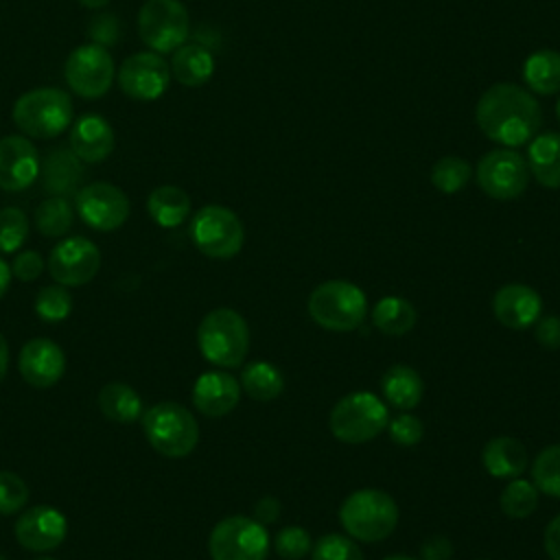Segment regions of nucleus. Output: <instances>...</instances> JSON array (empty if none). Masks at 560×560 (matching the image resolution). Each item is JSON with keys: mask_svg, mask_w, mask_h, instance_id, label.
Masks as SVG:
<instances>
[{"mask_svg": "<svg viewBox=\"0 0 560 560\" xmlns=\"http://www.w3.org/2000/svg\"><path fill=\"white\" fill-rule=\"evenodd\" d=\"M532 481L547 497L560 499V444H551L536 455Z\"/></svg>", "mask_w": 560, "mask_h": 560, "instance_id": "nucleus-35", "label": "nucleus"}, {"mask_svg": "<svg viewBox=\"0 0 560 560\" xmlns=\"http://www.w3.org/2000/svg\"><path fill=\"white\" fill-rule=\"evenodd\" d=\"M306 308L317 326L335 332H348L363 324L368 300L357 284L346 280H328L311 291Z\"/></svg>", "mask_w": 560, "mask_h": 560, "instance_id": "nucleus-5", "label": "nucleus"}, {"mask_svg": "<svg viewBox=\"0 0 560 560\" xmlns=\"http://www.w3.org/2000/svg\"><path fill=\"white\" fill-rule=\"evenodd\" d=\"M101 269V249L83 236L59 241L48 256V273L57 284H88Z\"/></svg>", "mask_w": 560, "mask_h": 560, "instance_id": "nucleus-15", "label": "nucleus"}, {"mask_svg": "<svg viewBox=\"0 0 560 560\" xmlns=\"http://www.w3.org/2000/svg\"><path fill=\"white\" fill-rule=\"evenodd\" d=\"M28 501V488L22 477L9 470H0V514L9 516L24 508Z\"/></svg>", "mask_w": 560, "mask_h": 560, "instance_id": "nucleus-40", "label": "nucleus"}, {"mask_svg": "<svg viewBox=\"0 0 560 560\" xmlns=\"http://www.w3.org/2000/svg\"><path fill=\"white\" fill-rule=\"evenodd\" d=\"M374 326L389 337H400L416 326V308L409 300L398 295L381 298L372 311Z\"/></svg>", "mask_w": 560, "mask_h": 560, "instance_id": "nucleus-30", "label": "nucleus"}, {"mask_svg": "<svg viewBox=\"0 0 560 560\" xmlns=\"http://www.w3.org/2000/svg\"><path fill=\"white\" fill-rule=\"evenodd\" d=\"M475 120L481 133L508 149L527 144L540 129L538 101L516 83H494L477 101Z\"/></svg>", "mask_w": 560, "mask_h": 560, "instance_id": "nucleus-1", "label": "nucleus"}, {"mask_svg": "<svg viewBox=\"0 0 560 560\" xmlns=\"http://www.w3.org/2000/svg\"><path fill=\"white\" fill-rule=\"evenodd\" d=\"M0 560H4V558H2V556H0Z\"/></svg>", "mask_w": 560, "mask_h": 560, "instance_id": "nucleus-54", "label": "nucleus"}, {"mask_svg": "<svg viewBox=\"0 0 560 560\" xmlns=\"http://www.w3.org/2000/svg\"><path fill=\"white\" fill-rule=\"evenodd\" d=\"M68 521L50 505H35L20 514L15 523V538L28 551H50L66 538Z\"/></svg>", "mask_w": 560, "mask_h": 560, "instance_id": "nucleus-17", "label": "nucleus"}, {"mask_svg": "<svg viewBox=\"0 0 560 560\" xmlns=\"http://www.w3.org/2000/svg\"><path fill=\"white\" fill-rule=\"evenodd\" d=\"M171 77L186 88H199L210 81L214 72V57L206 46L199 44H182L173 50L171 57Z\"/></svg>", "mask_w": 560, "mask_h": 560, "instance_id": "nucleus-23", "label": "nucleus"}, {"mask_svg": "<svg viewBox=\"0 0 560 560\" xmlns=\"http://www.w3.org/2000/svg\"><path fill=\"white\" fill-rule=\"evenodd\" d=\"M540 311L542 300L536 289L521 282L503 284L492 298L494 317L499 319V324L512 330H525L534 326L540 317Z\"/></svg>", "mask_w": 560, "mask_h": 560, "instance_id": "nucleus-19", "label": "nucleus"}, {"mask_svg": "<svg viewBox=\"0 0 560 560\" xmlns=\"http://www.w3.org/2000/svg\"><path fill=\"white\" fill-rule=\"evenodd\" d=\"M499 505L508 518H527L538 505V488L527 479L514 477L503 488Z\"/></svg>", "mask_w": 560, "mask_h": 560, "instance_id": "nucleus-33", "label": "nucleus"}, {"mask_svg": "<svg viewBox=\"0 0 560 560\" xmlns=\"http://www.w3.org/2000/svg\"><path fill=\"white\" fill-rule=\"evenodd\" d=\"M88 35L94 44L98 46H114L118 42L120 35V24L116 20V15L105 13V15H94L88 24Z\"/></svg>", "mask_w": 560, "mask_h": 560, "instance_id": "nucleus-42", "label": "nucleus"}, {"mask_svg": "<svg viewBox=\"0 0 560 560\" xmlns=\"http://www.w3.org/2000/svg\"><path fill=\"white\" fill-rule=\"evenodd\" d=\"M389 413L385 402L372 392H352L335 402L328 424L337 440L363 444L385 431Z\"/></svg>", "mask_w": 560, "mask_h": 560, "instance_id": "nucleus-7", "label": "nucleus"}, {"mask_svg": "<svg viewBox=\"0 0 560 560\" xmlns=\"http://www.w3.org/2000/svg\"><path fill=\"white\" fill-rule=\"evenodd\" d=\"M44 271V260L37 252L33 249H26V252H20L11 265V273L22 280V282H31V280H37L39 273Z\"/></svg>", "mask_w": 560, "mask_h": 560, "instance_id": "nucleus-43", "label": "nucleus"}, {"mask_svg": "<svg viewBox=\"0 0 560 560\" xmlns=\"http://www.w3.org/2000/svg\"><path fill=\"white\" fill-rule=\"evenodd\" d=\"M98 407L105 418L114 422H136L144 411H142V400L136 394L133 387L125 383H107L98 392Z\"/></svg>", "mask_w": 560, "mask_h": 560, "instance_id": "nucleus-29", "label": "nucleus"}, {"mask_svg": "<svg viewBox=\"0 0 560 560\" xmlns=\"http://www.w3.org/2000/svg\"><path fill=\"white\" fill-rule=\"evenodd\" d=\"M142 429L149 444L164 457H186L199 442L195 416L177 402H158L142 413Z\"/></svg>", "mask_w": 560, "mask_h": 560, "instance_id": "nucleus-6", "label": "nucleus"}, {"mask_svg": "<svg viewBox=\"0 0 560 560\" xmlns=\"http://www.w3.org/2000/svg\"><path fill=\"white\" fill-rule=\"evenodd\" d=\"M383 560H418V558H411V556H389V558H383Z\"/></svg>", "mask_w": 560, "mask_h": 560, "instance_id": "nucleus-51", "label": "nucleus"}, {"mask_svg": "<svg viewBox=\"0 0 560 560\" xmlns=\"http://www.w3.org/2000/svg\"><path fill=\"white\" fill-rule=\"evenodd\" d=\"M273 549L282 560H302L311 553V536L300 525H287L273 536Z\"/></svg>", "mask_w": 560, "mask_h": 560, "instance_id": "nucleus-39", "label": "nucleus"}, {"mask_svg": "<svg viewBox=\"0 0 560 560\" xmlns=\"http://www.w3.org/2000/svg\"><path fill=\"white\" fill-rule=\"evenodd\" d=\"M37 560H55V558H37Z\"/></svg>", "mask_w": 560, "mask_h": 560, "instance_id": "nucleus-53", "label": "nucleus"}, {"mask_svg": "<svg viewBox=\"0 0 560 560\" xmlns=\"http://www.w3.org/2000/svg\"><path fill=\"white\" fill-rule=\"evenodd\" d=\"M116 79L129 98L155 101L168 90L171 68L160 52L144 50L129 55L118 68Z\"/></svg>", "mask_w": 560, "mask_h": 560, "instance_id": "nucleus-14", "label": "nucleus"}, {"mask_svg": "<svg viewBox=\"0 0 560 560\" xmlns=\"http://www.w3.org/2000/svg\"><path fill=\"white\" fill-rule=\"evenodd\" d=\"M74 208L83 223L98 232L118 230L129 217L127 195L109 182H92L77 190Z\"/></svg>", "mask_w": 560, "mask_h": 560, "instance_id": "nucleus-13", "label": "nucleus"}, {"mask_svg": "<svg viewBox=\"0 0 560 560\" xmlns=\"http://www.w3.org/2000/svg\"><path fill=\"white\" fill-rule=\"evenodd\" d=\"M147 210H149V217L158 225L175 228L188 219L190 197L179 186L164 184V186H158L151 190V195L147 199Z\"/></svg>", "mask_w": 560, "mask_h": 560, "instance_id": "nucleus-27", "label": "nucleus"}, {"mask_svg": "<svg viewBox=\"0 0 560 560\" xmlns=\"http://www.w3.org/2000/svg\"><path fill=\"white\" fill-rule=\"evenodd\" d=\"M190 236L201 254L225 260L241 252L245 230L236 212L225 206L210 203L195 212L190 223Z\"/></svg>", "mask_w": 560, "mask_h": 560, "instance_id": "nucleus-9", "label": "nucleus"}, {"mask_svg": "<svg viewBox=\"0 0 560 560\" xmlns=\"http://www.w3.org/2000/svg\"><path fill=\"white\" fill-rule=\"evenodd\" d=\"M28 236V219L20 208L7 206L0 210V252H18Z\"/></svg>", "mask_w": 560, "mask_h": 560, "instance_id": "nucleus-37", "label": "nucleus"}, {"mask_svg": "<svg viewBox=\"0 0 560 560\" xmlns=\"http://www.w3.org/2000/svg\"><path fill=\"white\" fill-rule=\"evenodd\" d=\"M197 343L210 363L219 368H236L245 361L249 350L247 322L234 308H214L201 319Z\"/></svg>", "mask_w": 560, "mask_h": 560, "instance_id": "nucleus-4", "label": "nucleus"}, {"mask_svg": "<svg viewBox=\"0 0 560 560\" xmlns=\"http://www.w3.org/2000/svg\"><path fill=\"white\" fill-rule=\"evenodd\" d=\"M422 560H451L453 545L446 536H431L422 542Z\"/></svg>", "mask_w": 560, "mask_h": 560, "instance_id": "nucleus-45", "label": "nucleus"}, {"mask_svg": "<svg viewBox=\"0 0 560 560\" xmlns=\"http://www.w3.org/2000/svg\"><path fill=\"white\" fill-rule=\"evenodd\" d=\"M241 398V383L228 372H203L192 385V405L210 418L228 416Z\"/></svg>", "mask_w": 560, "mask_h": 560, "instance_id": "nucleus-20", "label": "nucleus"}, {"mask_svg": "<svg viewBox=\"0 0 560 560\" xmlns=\"http://www.w3.org/2000/svg\"><path fill=\"white\" fill-rule=\"evenodd\" d=\"M70 225H72V206L66 197L52 195L35 208V228L44 236L59 238L70 230Z\"/></svg>", "mask_w": 560, "mask_h": 560, "instance_id": "nucleus-32", "label": "nucleus"}, {"mask_svg": "<svg viewBox=\"0 0 560 560\" xmlns=\"http://www.w3.org/2000/svg\"><path fill=\"white\" fill-rule=\"evenodd\" d=\"M470 175V164L464 158L444 155L431 168V184L444 195H455L468 184Z\"/></svg>", "mask_w": 560, "mask_h": 560, "instance_id": "nucleus-34", "label": "nucleus"}, {"mask_svg": "<svg viewBox=\"0 0 560 560\" xmlns=\"http://www.w3.org/2000/svg\"><path fill=\"white\" fill-rule=\"evenodd\" d=\"M381 392L392 407L400 411H411L422 400L424 383L413 368L392 365L381 376Z\"/></svg>", "mask_w": 560, "mask_h": 560, "instance_id": "nucleus-25", "label": "nucleus"}, {"mask_svg": "<svg viewBox=\"0 0 560 560\" xmlns=\"http://www.w3.org/2000/svg\"><path fill=\"white\" fill-rule=\"evenodd\" d=\"M556 116H558V120H560V98H558V103H556Z\"/></svg>", "mask_w": 560, "mask_h": 560, "instance_id": "nucleus-52", "label": "nucleus"}, {"mask_svg": "<svg viewBox=\"0 0 560 560\" xmlns=\"http://www.w3.org/2000/svg\"><path fill=\"white\" fill-rule=\"evenodd\" d=\"M523 79L536 94L551 96L560 92V52L542 48L532 52L523 63Z\"/></svg>", "mask_w": 560, "mask_h": 560, "instance_id": "nucleus-28", "label": "nucleus"}, {"mask_svg": "<svg viewBox=\"0 0 560 560\" xmlns=\"http://www.w3.org/2000/svg\"><path fill=\"white\" fill-rule=\"evenodd\" d=\"M212 560H265L269 553V534L265 525L249 516L221 518L208 538Z\"/></svg>", "mask_w": 560, "mask_h": 560, "instance_id": "nucleus-8", "label": "nucleus"}, {"mask_svg": "<svg viewBox=\"0 0 560 560\" xmlns=\"http://www.w3.org/2000/svg\"><path fill=\"white\" fill-rule=\"evenodd\" d=\"M11 267L0 258V298L7 293V289H9V284H11Z\"/></svg>", "mask_w": 560, "mask_h": 560, "instance_id": "nucleus-49", "label": "nucleus"}, {"mask_svg": "<svg viewBox=\"0 0 560 560\" xmlns=\"http://www.w3.org/2000/svg\"><path fill=\"white\" fill-rule=\"evenodd\" d=\"M72 153L88 164H96L109 158L114 151V129L98 114L81 116L70 129Z\"/></svg>", "mask_w": 560, "mask_h": 560, "instance_id": "nucleus-21", "label": "nucleus"}, {"mask_svg": "<svg viewBox=\"0 0 560 560\" xmlns=\"http://www.w3.org/2000/svg\"><path fill=\"white\" fill-rule=\"evenodd\" d=\"M387 433L389 438L398 444V446H416L422 435H424V427L422 422L409 413V411H402L398 416H394L389 422H387Z\"/></svg>", "mask_w": 560, "mask_h": 560, "instance_id": "nucleus-41", "label": "nucleus"}, {"mask_svg": "<svg viewBox=\"0 0 560 560\" xmlns=\"http://www.w3.org/2000/svg\"><path fill=\"white\" fill-rule=\"evenodd\" d=\"M241 387L254 400H273L284 389V378L280 370L267 361H252L241 372Z\"/></svg>", "mask_w": 560, "mask_h": 560, "instance_id": "nucleus-31", "label": "nucleus"}, {"mask_svg": "<svg viewBox=\"0 0 560 560\" xmlns=\"http://www.w3.org/2000/svg\"><path fill=\"white\" fill-rule=\"evenodd\" d=\"M527 149V166L536 182L545 188H560V133L549 131L532 138Z\"/></svg>", "mask_w": 560, "mask_h": 560, "instance_id": "nucleus-24", "label": "nucleus"}, {"mask_svg": "<svg viewBox=\"0 0 560 560\" xmlns=\"http://www.w3.org/2000/svg\"><path fill=\"white\" fill-rule=\"evenodd\" d=\"M70 94L59 88H35L13 103V122L26 138H57L72 122Z\"/></svg>", "mask_w": 560, "mask_h": 560, "instance_id": "nucleus-2", "label": "nucleus"}, {"mask_svg": "<svg viewBox=\"0 0 560 560\" xmlns=\"http://www.w3.org/2000/svg\"><path fill=\"white\" fill-rule=\"evenodd\" d=\"M39 153L26 136L0 138V188L18 192L28 188L39 175Z\"/></svg>", "mask_w": 560, "mask_h": 560, "instance_id": "nucleus-16", "label": "nucleus"}, {"mask_svg": "<svg viewBox=\"0 0 560 560\" xmlns=\"http://www.w3.org/2000/svg\"><path fill=\"white\" fill-rule=\"evenodd\" d=\"M18 368H20L22 378L28 385H33L37 389H46V387H52L55 383H59V378L63 376L66 354L55 341H50L46 337L28 339L20 350Z\"/></svg>", "mask_w": 560, "mask_h": 560, "instance_id": "nucleus-18", "label": "nucleus"}, {"mask_svg": "<svg viewBox=\"0 0 560 560\" xmlns=\"http://www.w3.org/2000/svg\"><path fill=\"white\" fill-rule=\"evenodd\" d=\"M39 171L44 177V188L50 195H59V197L74 192L83 175L81 160L72 153V149L50 151L44 166H39Z\"/></svg>", "mask_w": 560, "mask_h": 560, "instance_id": "nucleus-26", "label": "nucleus"}, {"mask_svg": "<svg viewBox=\"0 0 560 560\" xmlns=\"http://www.w3.org/2000/svg\"><path fill=\"white\" fill-rule=\"evenodd\" d=\"M107 2L109 0H79V4L85 9H103Z\"/></svg>", "mask_w": 560, "mask_h": 560, "instance_id": "nucleus-50", "label": "nucleus"}, {"mask_svg": "<svg viewBox=\"0 0 560 560\" xmlns=\"http://www.w3.org/2000/svg\"><path fill=\"white\" fill-rule=\"evenodd\" d=\"M7 368H9V346H7V339L0 332V383L7 376Z\"/></svg>", "mask_w": 560, "mask_h": 560, "instance_id": "nucleus-48", "label": "nucleus"}, {"mask_svg": "<svg viewBox=\"0 0 560 560\" xmlns=\"http://www.w3.org/2000/svg\"><path fill=\"white\" fill-rule=\"evenodd\" d=\"M339 521L348 536L361 542H378L396 529L398 505L387 492L363 488L346 497L339 508Z\"/></svg>", "mask_w": 560, "mask_h": 560, "instance_id": "nucleus-3", "label": "nucleus"}, {"mask_svg": "<svg viewBox=\"0 0 560 560\" xmlns=\"http://www.w3.org/2000/svg\"><path fill=\"white\" fill-rule=\"evenodd\" d=\"M534 335L542 348H549V350L560 348V317L558 315H549L542 319L538 317Z\"/></svg>", "mask_w": 560, "mask_h": 560, "instance_id": "nucleus-44", "label": "nucleus"}, {"mask_svg": "<svg viewBox=\"0 0 560 560\" xmlns=\"http://www.w3.org/2000/svg\"><path fill=\"white\" fill-rule=\"evenodd\" d=\"M140 39L153 52H173L190 35V18L179 0H147L138 11Z\"/></svg>", "mask_w": 560, "mask_h": 560, "instance_id": "nucleus-10", "label": "nucleus"}, {"mask_svg": "<svg viewBox=\"0 0 560 560\" xmlns=\"http://www.w3.org/2000/svg\"><path fill=\"white\" fill-rule=\"evenodd\" d=\"M311 560H363L357 542L343 534H324L311 549Z\"/></svg>", "mask_w": 560, "mask_h": 560, "instance_id": "nucleus-38", "label": "nucleus"}, {"mask_svg": "<svg viewBox=\"0 0 560 560\" xmlns=\"http://www.w3.org/2000/svg\"><path fill=\"white\" fill-rule=\"evenodd\" d=\"M72 311V295L63 284L42 287L35 295V313L44 322H63Z\"/></svg>", "mask_w": 560, "mask_h": 560, "instance_id": "nucleus-36", "label": "nucleus"}, {"mask_svg": "<svg viewBox=\"0 0 560 560\" xmlns=\"http://www.w3.org/2000/svg\"><path fill=\"white\" fill-rule=\"evenodd\" d=\"M116 68L105 46L94 42L77 46L63 66V77L70 90L83 98H101L112 88Z\"/></svg>", "mask_w": 560, "mask_h": 560, "instance_id": "nucleus-11", "label": "nucleus"}, {"mask_svg": "<svg viewBox=\"0 0 560 560\" xmlns=\"http://www.w3.org/2000/svg\"><path fill=\"white\" fill-rule=\"evenodd\" d=\"M545 551L551 560H560V514L545 527Z\"/></svg>", "mask_w": 560, "mask_h": 560, "instance_id": "nucleus-47", "label": "nucleus"}, {"mask_svg": "<svg viewBox=\"0 0 560 560\" xmlns=\"http://www.w3.org/2000/svg\"><path fill=\"white\" fill-rule=\"evenodd\" d=\"M477 184L479 188L499 201L516 199L525 192L529 184V166L523 155L514 149H494L488 151L477 164Z\"/></svg>", "mask_w": 560, "mask_h": 560, "instance_id": "nucleus-12", "label": "nucleus"}, {"mask_svg": "<svg viewBox=\"0 0 560 560\" xmlns=\"http://www.w3.org/2000/svg\"><path fill=\"white\" fill-rule=\"evenodd\" d=\"M481 464L497 479H514L527 468V451L518 440L499 435L483 446Z\"/></svg>", "mask_w": 560, "mask_h": 560, "instance_id": "nucleus-22", "label": "nucleus"}, {"mask_svg": "<svg viewBox=\"0 0 560 560\" xmlns=\"http://www.w3.org/2000/svg\"><path fill=\"white\" fill-rule=\"evenodd\" d=\"M280 516V501L276 497H262L256 501L254 505V518L260 523V525H269V523H276Z\"/></svg>", "mask_w": 560, "mask_h": 560, "instance_id": "nucleus-46", "label": "nucleus"}]
</instances>
